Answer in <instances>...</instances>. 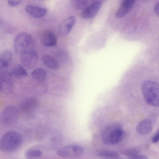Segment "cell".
Masks as SVG:
<instances>
[{
  "label": "cell",
  "mask_w": 159,
  "mask_h": 159,
  "mask_svg": "<svg viewBox=\"0 0 159 159\" xmlns=\"http://www.w3.org/2000/svg\"><path fill=\"white\" fill-rule=\"evenodd\" d=\"M140 89L142 96L146 102L153 107H158V83L154 80H145L141 84Z\"/></svg>",
  "instance_id": "cell-1"
},
{
  "label": "cell",
  "mask_w": 159,
  "mask_h": 159,
  "mask_svg": "<svg viewBox=\"0 0 159 159\" xmlns=\"http://www.w3.org/2000/svg\"><path fill=\"white\" fill-rule=\"evenodd\" d=\"M23 138L19 132L11 131L4 134L0 139V149L3 152H13L21 145Z\"/></svg>",
  "instance_id": "cell-2"
},
{
  "label": "cell",
  "mask_w": 159,
  "mask_h": 159,
  "mask_svg": "<svg viewBox=\"0 0 159 159\" xmlns=\"http://www.w3.org/2000/svg\"><path fill=\"white\" fill-rule=\"evenodd\" d=\"M125 136V133L119 124L114 123L107 126L104 130L102 139L105 144L114 145L122 141Z\"/></svg>",
  "instance_id": "cell-3"
},
{
  "label": "cell",
  "mask_w": 159,
  "mask_h": 159,
  "mask_svg": "<svg viewBox=\"0 0 159 159\" xmlns=\"http://www.w3.org/2000/svg\"><path fill=\"white\" fill-rule=\"evenodd\" d=\"M32 41V37L29 33L21 32L16 36L14 43V48L16 53H21L30 45Z\"/></svg>",
  "instance_id": "cell-4"
},
{
  "label": "cell",
  "mask_w": 159,
  "mask_h": 159,
  "mask_svg": "<svg viewBox=\"0 0 159 159\" xmlns=\"http://www.w3.org/2000/svg\"><path fill=\"white\" fill-rule=\"evenodd\" d=\"M18 112L17 109L14 106H7L2 113V121L3 124L8 126L14 125L18 119Z\"/></svg>",
  "instance_id": "cell-5"
},
{
  "label": "cell",
  "mask_w": 159,
  "mask_h": 159,
  "mask_svg": "<svg viewBox=\"0 0 159 159\" xmlns=\"http://www.w3.org/2000/svg\"><path fill=\"white\" fill-rule=\"evenodd\" d=\"M83 148L80 146L71 145L63 147L57 151L59 156L67 158H75L81 157L83 154Z\"/></svg>",
  "instance_id": "cell-6"
},
{
  "label": "cell",
  "mask_w": 159,
  "mask_h": 159,
  "mask_svg": "<svg viewBox=\"0 0 159 159\" xmlns=\"http://www.w3.org/2000/svg\"><path fill=\"white\" fill-rule=\"evenodd\" d=\"M20 55L22 63L28 69L33 68L38 63V55L35 51L27 49L22 52Z\"/></svg>",
  "instance_id": "cell-7"
},
{
  "label": "cell",
  "mask_w": 159,
  "mask_h": 159,
  "mask_svg": "<svg viewBox=\"0 0 159 159\" xmlns=\"http://www.w3.org/2000/svg\"><path fill=\"white\" fill-rule=\"evenodd\" d=\"M13 77L10 72L5 71L0 75V88L4 93L8 94L13 89Z\"/></svg>",
  "instance_id": "cell-8"
},
{
  "label": "cell",
  "mask_w": 159,
  "mask_h": 159,
  "mask_svg": "<svg viewBox=\"0 0 159 159\" xmlns=\"http://www.w3.org/2000/svg\"><path fill=\"white\" fill-rule=\"evenodd\" d=\"M102 4L99 1H96L85 8L81 13L82 18L90 19L95 16L100 11Z\"/></svg>",
  "instance_id": "cell-9"
},
{
  "label": "cell",
  "mask_w": 159,
  "mask_h": 159,
  "mask_svg": "<svg viewBox=\"0 0 159 159\" xmlns=\"http://www.w3.org/2000/svg\"><path fill=\"white\" fill-rule=\"evenodd\" d=\"M135 0H123L116 11L115 16L118 18L126 16L134 6Z\"/></svg>",
  "instance_id": "cell-10"
},
{
  "label": "cell",
  "mask_w": 159,
  "mask_h": 159,
  "mask_svg": "<svg viewBox=\"0 0 159 159\" xmlns=\"http://www.w3.org/2000/svg\"><path fill=\"white\" fill-rule=\"evenodd\" d=\"M25 10L29 15L35 18L43 17L47 13V10L45 8L31 5L26 6Z\"/></svg>",
  "instance_id": "cell-11"
},
{
  "label": "cell",
  "mask_w": 159,
  "mask_h": 159,
  "mask_svg": "<svg viewBox=\"0 0 159 159\" xmlns=\"http://www.w3.org/2000/svg\"><path fill=\"white\" fill-rule=\"evenodd\" d=\"M76 19L74 16H70L65 19L61 24L59 30L63 35H68L71 31L75 24Z\"/></svg>",
  "instance_id": "cell-12"
},
{
  "label": "cell",
  "mask_w": 159,
  "mask_h": 159,
  "mask_svg": "<svg viewBox=\"0 0 159 159\" xmlns=\"http://www.w3.org/2000/svg\"><path fill=\"white\" fill-rule=\"evenodd\" d=\"M42 44L46 47L55 46L57 43V38L55 34L51 31H47L42 34L41 38Z\"/></svg>",
  "instance_id": "cell-13"
},
{
  "label": "cell",
  "mask_w": 159,
  "mask_h": 159,
  "mask_svg": "<svg viewBox=\"0 0 159 159\" xmlns=\"http://www.w3.org/2000/svg\"><path fill=\"white\" fill-rule=\"evenodd\" d=\"M153 128L152 123L149 119H145L141 121L136 127V131L139 134L146 135L150 134Z\"/></svg>",
  "instance_id": "cell-14"
},
{
  "label": "cell",
  "mask_w": 159,
  "mask_h": 159,
  "mask_svg": "<svg viewBox=\"0 0 159 159\" xmlns=\"http://www.w3.org/2000/svg\"><path fill=\"white\" fill-rule=\"evenodd\" d=\"M43 63L50 69L57 70L60 66L57 61L51 56L48 54L44 55L42 57Z\"/></svg>",
  "instance_id": "cell-15"
},
{
  "label": "cell",
  "mask_w": 159,
  "mask_h": 159,
  "mask_svg": "<svg viewBox=\"0 0 159 159\" xmlns=\"http://www.w3.org/2000/svg\"><path fill=\"white\" fill-rule=\"evenodd\" d=\"M31 76L34 80L39 82H43L47 78V73L44 69L38 68L32 72Z\"/></svg>",
  "instance_id": "cell-16"
},
{
  "label": "cell",
  "mask_w": 159,
  "mask_h": 159,
  "mask_svg": "<svg viewBox=\"0 0 159 159\" xmlns=\"http://www.w3.org/2000/svg\"><path fill=\"white\" fill-rule=\"evenodd\" d=\"M13 77L20 78L26 76L27 73L24 67L21 65H19L15 66L10 72Z\"/></svg>",
  "instance_id": "cell-17"
},
{
  "label": "cell",
  "mask_w": 159,
  "mask_h": 159,
  "mask_svg": "<svg viewBox=\"0 0 159 159\" xmlns=\"http://www.w3.org/2000/svg\"><path fill=\"white\" fill-rule=\"evenodd\" d=\"M94 154L96 156L108 158H115L119 156L116 152L110 150H100L95 151Z\"/></svg>",
  "instance_id": "cell-18"
},
{
  "label": "cell",
  "mask_w": 159,
  "mask_h": 159,
  "mask_svg": "<svg viewBox=\"0 0 159 159\" xmlns=\"http://www.w3.org/2000/svg\"><path fill=\"white\" fill-rule=\"evenodd\" d=\"M12 57V53L10 50H5L0 53V58L7 66L11 63Z\"/></svg>",
  "instance_id": "cell-19"
},
{
  "label": "cell",
  "mask_w": 159,
  "mask_h": 159,
  "mask_svg": "<svg viewBox=\"0 0 159 159\" xmlns=\"http://www.w3.org/2000/svg\"><path fill=\"white\" fill-rule=\"evenodd\" d=\"M42 154L41 151L36 149H30L25 152V156L27 159H33L40 157Z\"/></svg>",
  "instance_id": "cell-20"
},
{
  "label": "cell",
  "mask_w": 159,
  "mask_h": 159,
  "mask_svg": "<svg viewBox=\"0 0 159 159\" xmlns=\"http://www.w3.org/2000/svg\"><path fill=\"white\" fill-rule=\"evenodd\" d=\"M87 2L88 0H70V3L72 7L77 10L83 9Z\"/></svg>",
  "instance_id": "cell-21"
},
{
  "label": "cell",
  "mask_w": 159,
  "mask_h": 159,
  "mask_svg": "<svg viewBox=\"0 0 159 159\" xmlns=\"http://www.w3.org/2000/svg\"><path fill=\"white\" fill-rule=\"evenodd\" d=\"M121 153L124 155L128 157L129 159H133L134 158L139 154V152L135 149L125 150L121 151Z\"/></svg>",
  "instance_id": "cell-22"
},
{
  "label": "cell",
  "mask_w": 159,
  "mask_h": 159,
  "mask_svg": "<svg viewBox=\"0 0 159 159\" xmlns=\"http://www.w3.org/2000/svg\"><path fill=\"white\" fill-rule=\"evenodd\" d=\"M23 0H8L7 3L8 5L11 7H16L20 4L22 2Z\"/></svg>",
  "instance_id": "cell-23"
},
{
  "label": "cell",
  "mask_w": 159,
  "mask_h": 159,
  "mask_svg": "<svg viewBox=\"0 0 159 159\" xmlns=\"http://www.w3.org/2000/svg\"><path fill=\"white\" fill-rule=\"evenodd\" d=\"M7 67L4 62L0 58V75L4 71Z\"/></svg>",
  "instance_id": "cell-24"
},
{
  "label": "cell",
  "mask_w": 159,
  "mask_h": 159,
  "mask_svg": "<svg viewBox=\"0 0 159 159\" xmlns=\"http://www.w3.org/2000/svg\"><path fill=\"white\" fill-rule=\"evenodd\" d=\"M159 140V131L158 130L156 134L153 136L152 141L153 143H156L158 142Z\"/></svg>",
  "instance_id": "cell-25"
},
{
  "label": "cell",
  "mask_w": 159,
  "mask_h": 159,
  "mask_svg": "<svg viewBox=\"0 0 159 159\" xmlns=\"http://www.w3.org/2000/svg\"><path fill=\"white\" fill-rule=\"evenodd\" d=\"M154 10L156 14L159 16V2H158L155 5Z\"/></svg>",
  "instance_id": "cell-26"
},
{
  "label": "cell",
  "mask_w": 159,
  "mask_h": 159,
  "mask_svg": "<svg viewBox=\"0 0 159 159\" xmlns=\"http://www.w3.org/2000/svg\"><path fill=\"white\" fill-rule=\"evenodd\" d=\"M3 24V21L2 19L0 18V27L2 26Z\"/></svg>",
  "instance_id": "cell-27"
},
{
  "label": "cell",
  "mask_w": 159,
  "mask_h": 159,
  "mask_svg": "<svg viewBox=\"0 0 159 159\" xmlns=\"http://www.w3.org/2000/svg\"><path fill=\"white\" fill-rule=\"evenodd\" d=\"M41 0V1H44V0Z\"/></svg>",
  "instance_id": "cell-28"
}]
</instances>
